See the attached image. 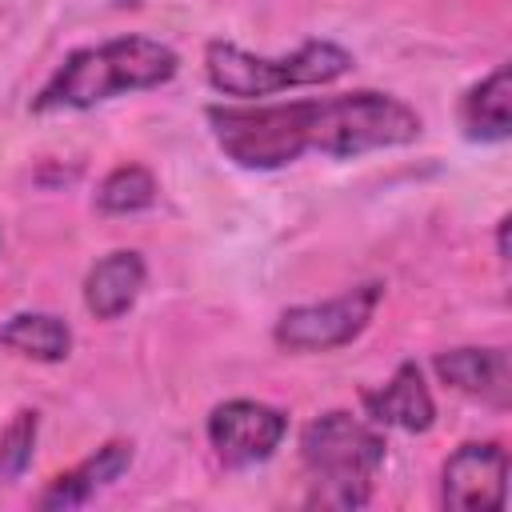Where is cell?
I'll list each match as a JSON object with an SVG mask.
<instances>
[{
  "label": "cell",
  "mask_w": 512,
  "mask_h": 512,
  "mask_svg": "<svg viewBox=\"0 0 512 512\" xmlns=\"http://www.w3.org/2000/svg\"><path fill=\"white\" fill-rule=\"evenodd\" d=\"M36 436H40V416L32 408L12 412V420L0 428V484H12L24 476L36 452Z\"/></svg>",
  "instance_id": "obj_14"
},
{
  "label": "cell",
  "mask_w": 512,
  "mask_h": 512,
  "mask_svg": "<svg viewBox=\"0 0 512 512\" xmlns=\"http://www.w3.org/2000/svg\"><path fill=\"white\" fill-rule=\"evenodd\" d=\"M432 364L448 388L484 400L500 412L512 404V364L504 348H448Z\"/></svg>",
  "instance_id": "obj_8"
},
{
  "label": "cell",
  "mask_w": 512,
  "mask_h": 512,
  "mask_svg": "<svg viewBox=\"0 0 512 512\" xmlns=\"http://www.w3.org/2000/svg\"><path fill=\"white\" fill-rule=\"evenodd\" d=\"M496 248H500V260H508V216L500 220V232H496Z\"/></svg>",
  "instance_id": "obj_16"
},
{
  "label": "cell",
  "mask_w": 512,
  "mask_h": 512,
  "mask_svg": "<svg viewBox=\"0 0 512 512\" xmlns=\"http://www.w3.org/2000/svg\"><path fill=\"white\" fill-rule=\"evenodd\" d=\"M0 348L24 360L60 364L72 352V328L52 312H16L0 324Z\"/></svg>",
  "instance_id": "obj_12"
},
{
  "label": "cell",
  "mask_w": 512,
  "mask_h": 512,
  "mask_svg": "<svg viewBox=\"0 0 512 512\" xmlns=\"http://www.w3.org/2000/svg\"><path fill=\"white\" fill-rule=\"evenodd\" d=\"M312 496L308 504L320 508H360L372 496V480H312Z\"/></svg>",
  "instance_id": "obj_15"
},
{
  "label": "cell",
  "mask_w": 512,
  "mask_h": 512,
  "mask_svg": "<svg viewBox=\"0 0 512 512\" xmlns=\"http://www.w3.org/2000/svg\"><path fill=\"white\" fill-rule=\"evenodd\" d=\"M152 204H156V176L144 164H120L96 188V208L104 216H132Z\"/></svg>",
  "instance_id": "obj_13"
},
{
  "label": "cell",
  "mask_w": 512,
  "mask_h": 512,
  "mask_svg": "<svg viewBox=\"0 0 512 512\" xmlns=\"http://www.w3.org/2000/svg\"><path fill=\"white\" fill-rule=\"evenodd\" d=\"M440 500L456 512H496L508 500V448L496 440L460 444L440 468Z\"/></svg>",
  "instance_id": "obj_6"
},
{
  "label": "cell",
  "mask_w": 512,
  "mask_h": 512,
  "mask_svg": "<svg viewBox=\"0 0 512 512\" xmlns=\"http://www.w3.org/2000/svg\"><path fill=\"white\" fill-rule=\"evenodd\" d=\"M180 56L148 36H116L96 48H76L32 100V112H80L124 92L160 88L176 76Z\"/></svg>",
  "instance_id": "obj_1"
},
{
  "label": "cell",
  "mask_w": 512,
  "mask_h": 512,
  "mask_svg": "<svg viewBox=\"0 0 512 512\" xmlns=\"http://www.w3.org/2000/svg\"><path fill=\"white\" fill-rule=\"evenodd\" d=\"M364 412L372 424H384V428H400V432H428L436 424V400L424 384V372L420 364L404 360L384 388L368 392L364 396Z\"/></svg>",
  "instance_id": "obj_9"
},
{
  "label": "cell",
  "mask_w": 512,
  "mask_h": 512,
  "mask_svg": "<svg viewBox=\"0 0 512 512\" xmlns=\"http://www.w3.org/2000/svg\"><path fill=\"white\" fill-rule=\"evenodd\" d=\"M144 276H148V268H144L140 252H132V248L108 252V256L96 260V264L88 268V276H84V308H88L96 320H116V316H124V312L136 304V296H140V288H144Z\"/></svg>",
  "instance_id": "obj_10"
},
{
  "label": "cell",
  "mask_w": 512,
  "mask_h": 512,
  "mask_svg": "<svg viewBox=\"0 0 512 512\" xmlns=\"http://www.w3.org/2000/svg\"><path fill=\"white\" fill-rule=\"evenodd\" d=\"M288 432V416L264 400H224L208 412V444L220 464L252 468L268 460Z\"/></svg>",
  "instance_id": "obj_5"
},
{
  "label": "cell",
  "mask_w": 512,
  "mask_h": 512,
  "mask_svg": "<svg viewBox=\"0 0 512 512\" xmlns=\"http://www.w3.org/2000/svg\"><path fill=\"white\" fill-rule=\"evenodd\" d=\"M460 128L468 140L500 144L512 136V68L496 64L460 100Z\"/></svg>",
  "instance_id": "obj_11"
},
{
  "label": "cell",
  "mask_w": 512,
  "mask_h": 512,
  "mask_svg": "<svg viewBox=\"0 0 512 512\" xmlns=\"http://www.w3.org/2000/svg\"><path fill=\"white\" fill-rule=\"evenodd\" d=\"M376 304H380V284H360V288H348V292H340L332 300H320V304L284 308L276 328H272V340L284 352H332V348H344L372 324Z\"/></svg>",
  "instance_id": "obj_3"
},
{
  "label": "cell",
  "mask_w": 512,
  "mask_h": 512,
  "mask_svg": "<svg viewBox=\"0 0 512 512\" xmlns=\"http://www.w3.org/2000/svg\"><path fill=\"white\" fill-rule=\"evenodd\" d=\"M204 72L208 84L232 100H264L284 88L340 80L344 72H352V52L332 40H308L288 56H256L240 44L212 40L204 48Z\"/></svg>",
  "instance_id": "obj_2"
},
{
  "label": "cell",
  "mask_w": 512,
  "mask_h": 512,
  "mask_svg": "<svg viewBox=\"0 0 512 512\" xmlns=\"http://www.w3.org/2000/svg\"><path fill=\"white\" fill-rule=\"evenodd\" d=\"M384 436L352 412H324L300 432V460L316 480H372L384 464Z\"/></svg>",
  "instance_id": "obj_4"
},
{
  "label": "cell",
  "mask_w": 512,
  "mask_h": 512,
  "mask_svg": "<svg viewBox=\"0 0 512 512\" xmlns=\"http://www.w3.org/2000/svg\"><path fill=\"white\" fill-rule=\"evenodd\" d=\"M132 456H136V452H132L128 440H108V444H100L88 460H80L76 468L52 476L48 488L36 496V508L68 512V508L88 504L92 496H100L104 488H112V484L132 468Z\"/></svg>",
  "instance_id": "obj_7"
}]
</instances>
